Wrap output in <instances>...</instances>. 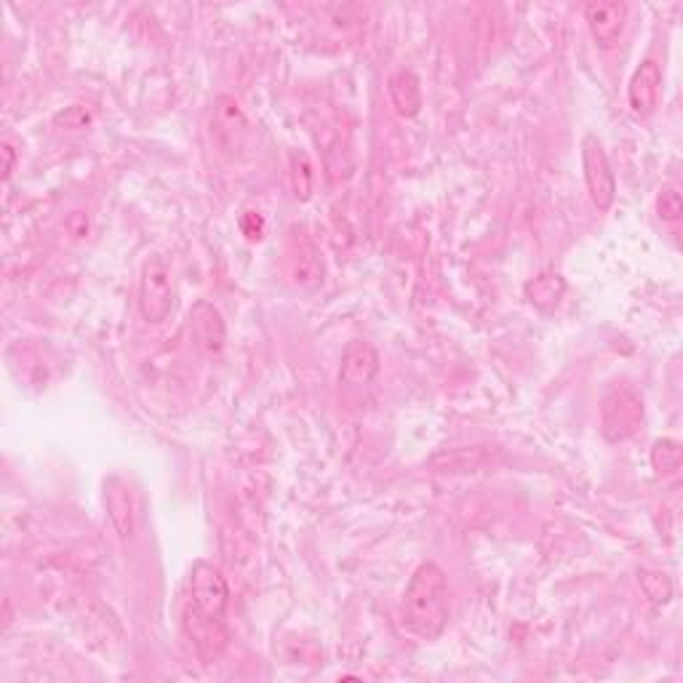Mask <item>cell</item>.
Listing matches in <instances>:
<instances>
[{
    "mask_svg": "<svg viewBox=\"0 0 683 683\" xmlns=\"http://www.w3.org/2000/svg\"><path fill=\"white\" fill-rule=\"evenodd\" d=\"M400 625L417 640H435L448 625V579L433 561L411 574L400 603Z\"/></svg>",
    "mask_w": 683,
    "mask_h": 683,
    "instance_id": "cell-1",
    "label": "cell"
},
{
    "mask_svg": "<svg viewBox=\"0 0 683 683\" xmlns=\"http://www.w3.org/2000/svg\"><path fill=\"white\" fill-rule=\"evenodd\" d=\"M644 422V400L631 387H614L601 406V430L603 439L611 443L627 441L638 433Z\"/></svg>",
    "mask_w": 683,
    "mask_h": 683,
    "instance_id": "cell-2",
    "label": "cell"
},
{
    "mask_svg": "<svg viewBox=\"0 0 683 683\" xmlns=\"http://www.w3.org/2000/svg\"><path fill=\"white\" fill-rule=\"evenodd\" d=\"M173 310V280L164 256L145 262L140 278V313L147 323H160Z\"/></svg>",
    "mask_w": 683,
    "mask_h": 683,
    "instance_id": "cell-3",
    "label": "cell"
},
{
    "mask_svg": "<svg viewBox=\"0 0 683 683\" xmlns=\"http://www.w3.org/2000/svg\"><path fill=\"white\" fill-rule=\"evenodd\" d=\"M583 169L592 206L598 212H609L616 197V179L614 171H611L607 149H603L601 140L596 134H587L583 140Z\"/></svg>",
    "mask_w": 683,
    "mask_h": 683,
    "instance_id": "cell-4",
    "label": "cell"
},
{
    "mask_svg": "<svg viewBox=\"0 0 683 683\" xmlns=\"http://www.w3.org/2000/svg\"><path fill=\"white\" fill-rule=\"evenodd\" d=\"M190 596H193V607L201 611L208 620L221 622L230 607V587L227 579L214 563L197 561L190 572Z\"/></svg>",
    "mask_w": 683,
    "mask_h": 683,
    "instance_id": "cell-5",
    "label": "cell"
},
{
    "mask_svg": "<svg viewBox=\"0 0 683 683\" xmlns=\"http://www.w3.org/2000/svg\"><path fill=\"white\" fill-rule=\"evenodd\" d=\"M380 374V356L367 339H352L345 347L339 367V385L345 387H367Z\"/></svg>",
    "mask_w": 683,
    "mask_h": 683,
    "instance_id": "cell-6",
    "label": "cell"
},
{
    "mask_svg": "<svg viewBox=\"0 0 683 683\" xmlns=\"http://www.w3.org/2000/svg\"><path fill=\"white\" fill-rule=\"evenodd\" d=\"M585 22L590 27L592 40L598 49H611L625 33L627 5L625 3H587Z\"/></svg>",
    "mask_w": 683,
    "mask_h": 683,
    "instance_id": "cell-7",
    "label": "cell"
},
{
    "mask_svg": "<svg viewBox=\"0 0 683 683\" xmlns=\"http://www.w3.org/2000/svg\"><path fill=\"white\" fill-rule=\"evenodd\" d=\"M190 334H193L195 347L206 356H219L225 350L227 328L221 321V313L212 302H195L190 310Z\"/></svg>",
    "mask_w": 683,
    "mask_h": 683,
    "instance_id": "cell-8",
    "label": "cell"
},
{
    "mask_svg": "<svg viewBox=\"0 0 683 683\" xmlns=\"http://www.w3.org/2000/svg\"><path fill=\"white\" fill-rule=\"evenodd\" d=\"M659 94H662V70L655 59H646L638 64L627 86V101H631L635 116L646 118L657 110Z\"/></svg>",
    "mask_w": 683,
    "mask_h": 683,
    "instance_id": "cell-9",
    "label": "cell"
},
{
    "mask_svg": "<svg viewBox=\"0 0 683 683\" xmlns=\"http://www.w3.org/2000/svg\"><path fill=\"white\" fill-rule=\"evenodd\" d=\"M105 507L107 518H110L112 531L129 542L134 537L136 513H134V496H131L129 483L123 478H107L105 481Z\"/></svg>",
    "mask_w": 683,
    "mask_h": 683,
    "instance_id": "cell-10",
    "label": "cell"
},
{
    "mask_svg": "<svg viewBox=\"0 0 683 683\" xmlns=\"http://www.w3.org/2000/svg\"><path fill=\"white\" fill-rule=\"evenodd\" d=\"M184 625H188L190 638L195 640V649L203 662H214V659L225 651L227 633L225 627H221V622L208 620V616H203L195 607H190L184 611Z\"/></svg>",
    "mask_w": 683,
    "mask_h": 683,
    "instance_id": "cell-11",
    "label": "cell"
},
{
    "mask_svg": "<svg viewBox=\"0 0 683 683\" xmlns=\"http://www.w3.org/2000/svg\"><path fill=\"white\" fill-rule=\"evenodd\" d=\"M245 131V118L241 112V105H238L232 97H219L214 101L212 110V136L217 140V145L227 153H232L238 145H241V136Z\"/></svg>",
    "mask_w": 683,
    "mask_h": 683,
    "instance_id": "cell-12",
    "label": "cell"
},
{
    "mask_svg": "<svg viewBox=\"0 0 683 683\" xmlns=\"http://www.w3.org/2000/svg\"><path fill=\"white\" fill-rule=\"evenodd\" d=\"M387 94H391V101L398 116L415 118L422 110V88H419L417 75L411 70L393 73L391 81H387Z\"/></svg>",
    "mask_w": 683,
    "mask_h": 683,
    "instance_id": "cell-13",
    "label": "cell"
},
{
    "mask_svg": "<svg viewBox=\"0 0 683 683\" xmlns=\"http://www.w3.org/2000/svg\"><path fill=\"white\" fill-rule=\"evenodd\" d=\"M289 265H291L293 284L317 286L323 280V260L310 241H299L297 245H293Z\"/></svg>",
    "mask_w": 683,
    "mask_h": 683,
    "instance_id": "cell-14",
    "label": "cell"
},
{
    "mask_svg": "<svg viewBox=\"0 0 683 683\" xmlns=\"http://www.w3.org/2000/svg\"><path fill=\"white\" fill-rule=\"evenodd\" d=\"M563 291H566V280H563L559 273H542L524 286L526 299H529L537 310H553L555 304L561 302Z\"/></svg>",
    "mask_w": 683,
    "mask_h": 683,
    "instance_id": "cell-15",
    "label": "cell"
},
{
    "mask_svg": "<svg viewBox=\"0 0 683 683\" xmlns=\"http://www.w3.org/2000/svg\"><path fill=\"white\" fill-rule=\"evenodd\" d=\"M683 463V448L679 441L673 439H659L651 448V467L657 470V476H675L681 470Z\"/></svg>",
    "mask_w": 683,
    "mask_h": 683,
    "instance_id": "cell-16",
    "label": "cell"
},
{
    "mask_svg": "<svg viewBox=\"0 0 683 683\" xmlns=\"http://www.w3.org/2000/svg\"><path fill=\"white\" fill-rule=\"evenodd\" d=\"M638 583L644 596L649 598L655 607H664V603H670V598H673V583L668 579V574L644 568V572L638 574Z\"/></svg>",
    "mask_w": 683,
    "mask_h": 683,
    "instance_id": "cell-17",
    "label": "cell"
},
{
    "mask_svg": "<svg viewBox=\"0 0 683 683\" xmlns=\"http://www.w3.org/2000/svg\"><path fill=\"white\" fill-rule=\"evenodd\" d=\"M291 177H293V195H297L299 201H308L310 193H313V169H310L308 155H293Z\"/></svg>",
    "mask_w": 683,
    "mask_h": 683,
    "instance_id": "cell-18",
    "label": "cell"
},
{
    "mask_svg": "<svg viewBox=\"0 0 683 683\" xmlns=\"http://www.w3.org/2000/svg\"><path fill=\"white\" fill-rule=\"evenodd\" d=\"M657 214L664 221H679L683 214V197L679 188H662L657 195Z\"/></svg>",
    "mask_w": 683,
    "mask_h": 683,
    "instance_id": "cell-19",
    "label": "cell"
},
{
    "mask_svg": "<svg viewBox=\"0 0 683 683\" xmlns=\"http://www.w3.org/2000/svg\"><path fill=\"white\" fill-rule=\"evenodd\" d=\"M3 158H5V166H3V177L9 179L11 171H14V160H16V153H14V145L11 142H3Z\"/></svg>",
    "mask_w": 683,
    "mask_h": 683,
    "instance_id": "cell-20",
    "label": "cell"
}]
</instances>
